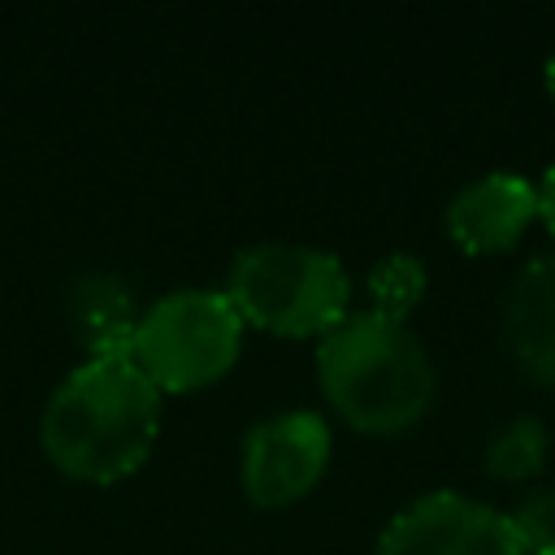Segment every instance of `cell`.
<instances>
[{
  "label": "cell",
  "mask_w": 555,
  "mask_h": 555,
  "mask_svg": "<svg viewBox=\"0 0 555 555\" xmlns=\"http://www.w3.org/2000/svg\"><path fill=\"white\" fill-rule=\"evenodd\" d=\"M529 555H555V551H529Z\"/></svg>",
  "instance_id": "obj_15"
},
{
  "label": "cell",
  "mask_w": 555,
  "mask_h": 555,
  "mask_svg": "<svg viewBox=\"0 0 555 555\" xmlns=\"http://www.w3.org/2000/svg\"><path fill=\"white\" fill-rule=\"evenodd\" d=\"M160 399L130 356L82 360L48 395L39 447L65 477L113 486L147 460L160 434Z\"/></svg>",
  "instance_id": "obj_1"
},
{
  "label": "cell",
  "mask_w": 555,
  "mask_h": 555,
  "mask_svg": "<svg viewBox=\"0 0 555 555\" xmlns=\"http://www.w3.org/2000/svg\"><path fill=\"white\" fill-rule=\"evenodd\" d=\"M442 221L451 243L468 256L507 251L538 221V182L516 169H490L451 195Z\"/></svg>",
  "instance_id": "obj_7"
},
{
  "label": "cell",
  "mask_w": 555,
  "mask_h": 555,
  "mask_svg": "<svg viewBox=\"0 0 555 555\" xmlns=\"http://www.w3.org/2000/svg\"><path fill=\"white\" fill-rule=\"evenodd\" d=\"M542 78H546V91H551V100H555V52L546 56V69H542Z\"/></svg>",
  "instance_id": "obj_14"
},
{
  "label": "cell",
  "mask_w": 555,
  "mask_h": 555,
  "mask_svg": "<svg viewBox=\"0 0 555 555\" xmlns=\"http://www.w3.org/2000/svg\"><path fill=\"white\" fill-rule=\"evenodd\" d=\"M243 351V317L225 291L182 286L139 312L130 360L160 395H191L234 369Z\"/></svg>",
  "instance_id": "obj_4"
},
{
  "label": "cell",
  "mask_w": 555,
  "mask_h": 555,
  "mask_svg": "<svg viewBox=\"0 0 555 555\" xmlns=\"http://www.w3.org/2000/svg\"><path fill=\"white\" fill-rule=\"evenodd\" d=\"M538 221H542L546 234L555 238V165L538 178Z\"/></svg>",
  "instance_id": "obj_13"
},
{
  "label": "cell",
  "mask_w": 555,
  "mask_h": 555,
  "mask_svg": "<svg viewBox=\"0 0 555 555\" xmlns=\"http://www.w3.org/2000/svg\"><path fill=\"white\" fill-rule=\"evenodd\" d=\"M373 555H525L512 516L460 490H434L390 516Z\"/></svg>",
  "instance_id": "obj_6"
},
{
  "label": "cell",
  "mask_w": 555,
  "mask_h": 555,
  "mask_svg": "<svg viewBox=\"0 0 555 555\" xmlns=\"http://www.w3.org/2000/svg\"><path fill=\"white\" fill-rule=\"evenodd\" d=\"M503 338L516 369L555 386V251L533 256L503 295Z\"/></svg>",
  "instance_id": "obj_8"
},
{
  "label": "cell",
  "mask_w": 555,
  "mask_h": 555,
  "mask_svg": "<svg viewBox=\"0 0 555 555\" xmlns=\"http://www.w3.org/2000/svg\"><path fill=\"white\" fill-rule=\"evenodd\" d=\"M330 451H334V438L325 416L308 408L260 416L243 434V460H238L243 494L269 512L299 503L325 477Z\"/></svg>",
  "instance_id": "obj_5"
},
{
  "label": "cell",
  "mask_w": 555,
  "mask_h": 555,
  "mask_svg": "<svg viewBox=\"0 0 555 555\" xmlns=\"http://www.w3.org/2000/svg\"><path fill=\"white\" fill-rule=\"evenodd\" d=\"M429 273L421 264V256L412 251H390L369 269V295H373V312L390 317V321H408V312L425 299Z\"/></svg>",
  "instance_id": "obj_11"
},
{
  "label": "cell",
  "mask_w": 555,
  "mask_h": 555,
  "mask_svg": "<svg viewBox=\"0 0 555 555\" xmlns=\"http://www.w3.org/2000/svg\"><path fill=\"white\" fill-rule=\"evenodd\" d=\"M317 377L330 408L360 434L412 429L434 403V360L408 321L347 312L317 343Z\"/></svg>",
  "instance_id": "obj_2"
},
{
  "label": "cell",
  "mask_w": 555,
  "mask_h": 555,
  "mask_svg": "<svg viewBox=\"0 0 555 555\" xmlns=\"http://www.w3.org/2000/svg\"><path fill=\"white\" fill-rule=\"evenodd\" d=\"M546 447H551L546 425L538 416H516V421H507L490 438V447H486V473L494 481H529V477L542 473Z\"/></svg>",
  "instance_id": "obj_10"
},
{
  "label": "cell",
  "mask_w": 555,
  "mask_h": 555,
  "mask_svg": "<svg viewBox=\"0 0 555 555\" xmlns=\"http://www.w3.org/2000/svg\"><path fill=\"white\" fill-rule=\"evenodd\" d=\"M507 516H512V529H516L525 555L529 551H555V490L533 494L529 503H520Z\"/></svg>",
  "instance_id": "obj_12"
},
{
  "label": "cell",
  "mask_w": 555,
  "mask_h": 555,
  "mask_svg": "<svg viewBox=\"0 0 555 555\" xmlns=\"http://www.w3.org/2000/svg\"><path fill=\"white\" fill-rule=\"evenodd\" d=\"M225 295L243 325L282 338H325L351 308V278L334 251L308 243H251L230 260Z\"/></svg>",
  "instance_id": "obj_3"
},
{
  "label": "cell",
  "mask_w": 555,
  "mask_h": 555,
  "mask_svg": "<svg viewBox=\"0 0 555 555\" xmlns=\"http://www.w3.org/2000/svg\"><path fill=\"white\" fill-rule=\"evenodd\" d=\"M74 325H78V338L87 347V360L130 356L139 312H134L130 291L117 278H87L74 291Z\"/></svg>",
  "instance_id": "obj_9"
}]
</instances>
